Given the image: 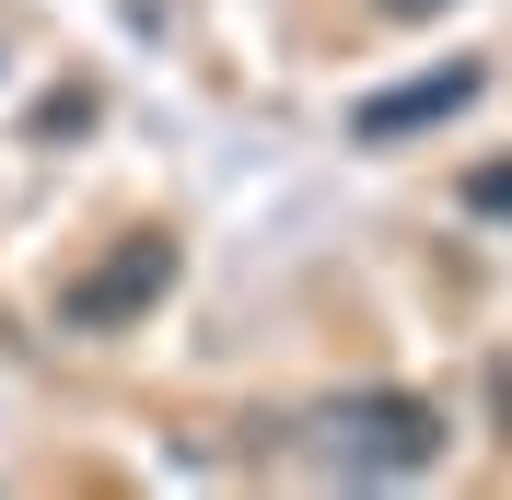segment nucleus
<instances>
[{"mask_svg":"<svg viewBox=\"0 0 512 500\" xmlns=\"http://www.w3.org/2000/svg\"><path fill=\"white\" fill-rule=\"evenodd\" d=\"M303 454H315L326 477H361V489H384V477H431V466H443V407L408 396V384H361V396L315 407Z\"/></svg>","mask_w":512,"mask_h":500,"instance_id":"f257e3e1","label":"nucleus"},{"mask_svg":"<svg viewBox=\"0 0 512 500\" xmlns=\"http://www.w3.org/2000/svg\"><path fill=\"white\" fill-rule=\"evenodd\" d=\"M163 291H175V245H163V233H128L105 268H82V280L59 291V326L70 338H117V326H140Z\"/></svg>","mask_w":512,"mask_h":500,"instance_id":"f03ea898","label":"nucleus"},{"mask_svg":"<svg viewBox=\"0 0 512 500\" xmlns=\"http://www.w3.org/2000/svg\"><path fill=\"white\" fill-rule=\"evenodd\" d=\"M478 94H489V59H443V70H419V82L361 94L350 105V140H361V152H396V140H419V128H454Z\"/></svg>","mask_w":512,"mask_h":500,"instance_id":"7ed1b4c3","label":"nucleus"},{"mask_svg":"<svg viewBox=\"0 0 512 500\" xmlns=\"http://www.w3.org/2000/svg\"><path fill=\"white\" fill-rule=\"evenodd\" d=\"M466 210H478V221H512V163H466Z\"/></svg>","mask_w":512,"mask_h":500,"instance_id":"20e7f679","label":"nucleus"},{"mask_svg":"<svg viewBox=\"0 0 512 500\" xmlns=\"http://www.w3.org/2000/svg\"><path fill=\"white\" fill-rule=\"evenodd\" d=\"M373 12H396V24H419V12H443V0H373Z\"/></svg>","mask_w":512,"mask_h":500,"instance_id":"39448f33","label":"nucleus"}]
</instances>
